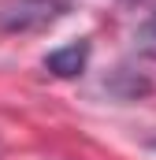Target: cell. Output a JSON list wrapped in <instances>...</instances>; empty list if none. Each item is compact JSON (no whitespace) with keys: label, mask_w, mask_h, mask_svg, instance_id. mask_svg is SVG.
Instances as JSON below:
<instances>
[{"label":"cell","mask_w":156,"mask_h":160,"mask_svg":"<svg viewBox=\"0 0 156 160\" xmlns=\"http://www.w3.org/2000/svg\"><path fill=\"white\" fill-rule=\"evenodd\" d=\"M85 63H89V41H71V45H63V48H56V52H48L45 56V71H52V75H60V78H75L85 71Z\"/></svg>","instance_id":"2"},{"label":"cell","mask_w":156,"mask_h":160,"mask_svg":"<svg viewBox=\"0 0 156 160\" xmlns=\"http://www.w3.org/2000/svg\"><path fill=\"white\" fill-rule=\"evenodd\" d=\"M134 41H138V48H141L145 56H153V60H156V15H149V19L138 26Z\"/></svg>","instance_id":"3"},{"label":"cell","mask_w":156,"mask_h":160,"mask_svg":"<svg viewBox=\"0 0 156 160\" xmlns=\"http://www.w3.org/2000/svg\"><path fill=\"white\" fill-rule=\"evenodd\" d=\"M63 11H67V0H19L0 11V30H11V34L41 30V26H52Z\"/></svg>","instance_id":"1"}]
</instances>
